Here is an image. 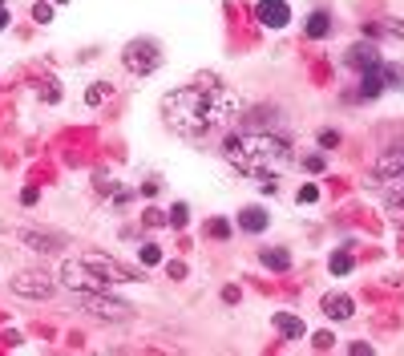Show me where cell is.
<instances>
[{"label": "cell", "instance_id": "cell-13", "mask_svg": "<svg viewBox=\"0 0 404 356\" xmlns=\"http://www.w3.org/2000/svg\"><path fill=\"white\" fill-rule=\"evenodd\" d=\"M384 94V65L380 69H364L360 73V97H380Z\"/></svg>", "mask_w": 404, "mask_h": 356}, {"label": "cell", "instance_id": "cell-24", "mask_svg": "<svg viewBox=\"0 0 404 356\" xmlns=\"http://www.w3.org/2000/svg\"><path fill=\"white\" fill-rule=\"evenodd\" d=\"M142 263H145V267H154V263H162V251L154 247V243H145V247H142Z\"/></svg>", "mask_w": 404, "mask_h": 356}, {"label": "cell", "instance_id": "cell-23", "mask_svg": "<svg viewBox=\"0 0 404 356\" xmlns=\"http://www.w3.org/2000/svg\"><path fill=\"white\" fill-rule=\"evenodd\" d=\"M32 20H37V25H48V20H53V4H45V0H41V4L32 8Z\"/></svg>", "mask_w": 404, "mask_h": 356}, {"label": "cell", "instance_id": "cell-27", "mask_svg": "<svg viewBox=\"0 0 404 356\" xmlns=\"http://www.w3.org/2000/svg\"><path fill=\"white\" fill-rule=\"evenodd\" d=\"M336 142H339L336 129H323V134H320V146H323V150H336Z\"/></svg>", "mask_w": 404, "mask_h": 356}, {"label": "cell", "instance_id": "cell-1", "mask_svg": "<svg viewBox=\"0 0 404 356\" xmlns=\"http://www.w3.org/2000/svg\"><path fill=\"white\" fill-rule=\"evenodd\" d=\"M235 117H242V101L223 81H194L162 97V122L182 138H202Z\"/></svg>", "mask_w": 404, "mask_h": 356}, {"label": "cell", "instance_id": "cell-15", "mask_svg": "<svg viewBox=\"0 0 404 356\" xmlns=\"http://www.w3.org/2000/svg\"><path fill=\"white\" fill-rule=\"evenodd\" d=\"M275 328H279L287 340H304L307 336L304 320H295V316H287V312H275Z\"/></svg>", "mask_w": 404, "mask_h": 356}, {"label": "cell", "instance_id": "cell-11", "mask_svg": "<svg viewBox=\"0 0 404 356\" xmlns=\"http://www.w3.org/2000/svg\"><path fill=\"white\" fill-rule=\"evenodd\" d=\"M267 223H271V215H267L263 207H242L239 210V231H247V235L267 231Z\"/></svg>", "mask_w": 404, "mask_h": 356}, {"label": "cell", "instance_id": "cell-6", "mask_svg": "<svg viewBox=\"0 0 404 356\" xmlns=\"http://www.w3.org/2000/svg\"><path fill=\"white\" fill-rule=\"evenodd\" d=\"M61 284L65 288H73V291H101V275L85 263V259H65L61 263Z\"/></svg>", "mask_w": 404, "mask_h": 356}, {"label": "cell", "instance_id": "cell-12", "mask_svg": "<svg viewBox=\"0 0 404 356\" xmlns=\"http://www.w3.org/2000/svg\"><path fill=\"white\" fill-rule=\"evenodd\" d=\"M348 65L360 69V73H364V69H380V53H376L372 45H356L352 53H348Z\"/></svg>", "mask_w": 404, "mask_h": 356}, {"label": "cell", "instance_id": "cell-4", "mask_svg": "<svg viewBox=\"0 0 404 356\" xmlns=\"http://www.w3.org/2000/svg\"><path fill=\"white\" fill-rule=\"evenodd\" d=\"M81 307L93 316V320H110V324H126L133 312H129V304H122V300H113V295H105V291H77Z\"/></svg>", "mask_w": 404, "mask_h": 356}, {"label": "cell", "instance_id": "cell-29", "mask_svg": "<svg viewBox=\"0 0 404 356\" xmlns=\"http://www.w3.org/2000/svg\"><path fill=\"white\" fill-rule=\"evenodd\" d=\"M372 352V344H364V340H356L352 344V356H368Z\"/></svg>", "mask_w": 404, "mask_h": 356}, {"label": "cell", "instance_id": "cell-3", "mask_svg": "<svg viewBox=\"0 0 404 356\" xmlns=\"http://www.w3.org/2000/svg\"><path fill=\"white\" fill-rule=\"evenodd\" d=\"M372 186L380 191V198L388 203V210L404 223V150H392L376 162L372 170Z\"/></svg>", "mask_w": 404, "mask_h": 356}, {"label": "cell", "instance_id": "cell-20", "mask_svg": "<svg viewBox=\"0 0 404 356\" xmlns=\"http://www.w3.org/2000/svg\"><path fill=\"white\" fill-rule=\"evenodd\" d=\"M166 223L174 227V231H182V227L190 223V215H186V207H182V203H178V207H170V215H166Z\"/></svg>", "mask_w": 404, "mask_h": 356}, {"label": "cell", "instance_id": "cell-9", "mask_svg": "<svg viewBox=\"0 0 404 356\" xmlns=\"http://www.w3.org/2000/svg\"><path fill=\"white\" fill-rule=\"evenodd\" d=\"M255 16H259L263 29H283V25L291 20V8H287V0H259Z\"/></svg>", "mask_w": 404, "mask_h": 356}, {"label": "cell", "instance_id": "cell-22", "mask_svg": "<svg viewBox=\"0 0 404 356\" xmlns=\"http://www.w3.org/2000/svg\"><path fill=\"white\" fill-rule=\"evenodd\" d=\"M295 198H299V203H304V207H307V203H315V198H320V186H315V182H304Z\"/></svg>", "mask_w": 404, "mask_h": 356}, {"label": "cell", "instance_id": "cell-5", "mask_svg": "<svg viewBox=\"0 0 404 356\" xmlns=\"http://www.w3.org/2000/svg\"><path fill=\"white\" fill-rule=\"evenodd\" d=\"M122 61H126L129 73H138V77H145V73H154L162 65V53L154 41H129L126 49H122Z\"/></svg>", "mask_w": 404, "mask_h": 356}, {"label": "cell", "instance_id": "cell-14", "mask_svg": "<svg viewBox=\"0 0 404 356\" xmlns=\"http://www.w3.org/2000/svg\"><path fill=\"white\" fill-rule=\"evenodd\" d=\"M352 295H327L323 300V312H327V320H348L352 316Z\"/></svg>", "mask_w": 404, "mask_h": 356}, {"label": "cell", "instance_id": "cell-2", "mask_svg": "<svg viewBox=\"0 0 404 356\" xmlns=\"http://www.w3.org/2000/svg\"><path fill=\"white\" fill-rule=\"evenodd\" d=\"M223 158L251 178H271V174H283L291 162H295V150H291V142L283 134L247 126L223 142Z\"/></svg>", "mask_w": 404, "mask_h": 356}, {"label": "cell", "instance_id": "cell-7", "mask_svg": "<svg viewBox=\"0 0 404 356\" xmlns=\"http://www.w3.org/2000/svg\"><path fill=\"white\" fill-rule=\"evenodd\" d=\"M13 291L16 295H32V300H48V295H57V279L45 272H16Z\"/></svg>", "mask_w": 404, "mask_h": 356}, {"label": "cell", "instance_id": "cell-28", "mask_svg": "<svg viewBox=\"0 0 404 356\" xmlns=\"http://www.w3.org/2000/svg\"><path fill=\"white\" fill-rule=\"evenodd\" d=\"M166 275L170 279H186V263H166Z\"/></svg>", "mask_w": 404, "mask_h": 356}, {"label": "cell", "instance_id": "cell-31", "mask_svg": "<svg viewBox=\"0 0 404 356\" xmlns=\"http://www.w3.org/2000/svg\"><path fill=\"white\" fill-rule=\"evenodd\" d=\"M0 29H8V13L4 8H0Z\"/></svg>", "mask_w": 404, "mask_h": 356}, {"label": "cell", "instance_id": "cell-16", "mask_svg": "<svg viewBox=\"0 0 404 356\" xmlns=\"http://www.w3.org/2000/svg\"><path fill=\"white\" fill-rule=\"evenodd\" d=\"M259 259H263V267H275V272H287L291 267V255L283 251V247H263Z\"/></svg>", "mask_w": 404, "mask_h": 356}, {"label": "cell", "instance_id": "cell-26", "mask_svg": "<svg viewBox=\"0 0 404 356\" xmlns=\"http://www.w3.org/2000/svg\"><path fill=\"white\" fill-rule=\"evenodd\" d=\"M207 235H219V239H226V235H230V227H226L223 219H214V223H207Z\"/></svg>", "mask_w": 404, "mask_h": 356}, {"label": "cell", "instance_id": "cell-8", "mask_svg": "<svg viewBox=\"0 0 404 356\" xmlns=\"http://www.w3.org/2000/svg\"><path fill=\"white\" fill-rule=\"evenodd\" d=\"M81 259H85L105 284H133V279H142L138 272H129L126 263H117V259H110V255H81Z\"/></svg>", "mask_w": 404, "mask_h": 356}, {"label": "cell", "instance_id": "cell-19", "mask_svg": "<svg viewBox=\"0 0 404 356\" xmlns=\"http://www.w3.org/2000/svg\"><path fill=\"white\" fill-rule=\"evenodd\" d=\"M384 85H392V89H404V61L384 65Z\"/></svg>", "mask_w": 404, "mask_h": 356}, {"label": "cell", "instance_id": "cell-18", "mask_svg": "<svg viewBox=\"0 0 404 356\" xmlns=\"http://www.w3.org/2000/svg\"><path fill=\"white\" fill-rule=\"evenodd\" d=\"M113 97V81H97V85H89V89H85V106H105V101H110Z\"/></svg>", "mask_w": 404, "mask_h": 356}, {"label": "cell", "instance_id": "cell-32", "mask_svg": "<svg viewBox=\"0 0 404 356\" xmlns=\"http://www.w3.org/2000/svg\"><path fill=\"white\" fill-rule=\"evenodd\" d=\"M57 4H65V0H57Z\"/></svg>", "mask_w": 404, "mask_h": 356}, {"label": "cell", "instance_id": "cell-25", "mask_svg": "<svg viewBox=\"0 0 404 356\" xmlns=\"http://www.w3.org/2000/svg\"><path fill=\"white\" fill-rule=\"evenodd\" d=\"M311 344H315L320 352H327V348L336 344V336H332V332H315V336H311Z\"/></svg>", "mask_w": 404, "mask_h": 356}, {"label": "cell", "instance_id": "cell-33", "mask_svg": "<svg viewBox=\"0 0 404 356\" xmlns=\"http://www.w3.org/2000/svg\"><path fill=\"white\" fill-rule=\"evenodd\" d=\"M0 4H4V0H0Z\"/></svg>", "mask_w": 404, "mask_h": 356}, {"label": "cell", "instance_id": "cell-17", "mask_svg": "<svg viewBox=\"0 0 404 356\" xmlns=\"http://www.w3.org/2000/svg\"><path fill=\"white\" fill-rule=\"evenodd\" d=\"M304 32L311 37V41L327 37V32H332V16H327V13H311V16H307V25H304Z\"/></svg>", "mask_w": 404, "mask_h": 356}, {"label": "cell", "instance_id": "cell-10", "mask_svg": "<svg viewBox=\"0 0 404 356\" xmlns=\"http://www.w3.org/2000/svg\"><path fill=\"white\" fill-rule=\"evenodd\" d=\"M16 239L25 243V247H32V251H41V255H53V251H61V247H65L61 235H48V231H32V227H20V231H16Z\"/></svg>", "mask_w": 404, "mask_h": 356}, {"label": "cell", "instance_id": "cell-30", "mask_svg": "<svg viewBox=\"0 0 404 356\" xmlns=\"http://www.w3.org/2000/svg\"><path fill=\"white\" fill-rule=\"evenodd\" d=\"M388 32H392V37H404V25H396V20H392V25H388Z\"/></svg>", "mask_w": 404, "mask_h": 356}, {"label": "cell", "instance_id": "cell-21", "mask_svg": "<svg viewBox=\"0 0 404 356\" xmlns=\"http://www.w3.org/2000/svg\"><path fill=\"white\" fill-rule=\"evenodd\" d=\"M352 272V255H348V251H336V255H332V275H348Z\"/></svg>", "mask_w": 404, "mask_h": 356}]
</instances>
